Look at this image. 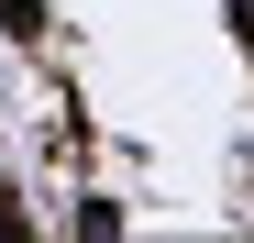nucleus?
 <instances>
[{"label":"nucleus","instance_id":"f257e3e1","mask_svg":"<svg viewBox=\"0 0 254 243\" xmlns=\"http://www.w3.org/2000/svg\"><path fill=\"white\" fill-rule=\"evenodd\" d=\"M0 22H11V33H45V0H0Z\"/></svg>","mask_w":254,"mask_h":243},{"label":"nucleus","instance_id":"f03ea898","mask_svg":"<svg viewBox=\"0 0 254 243\" xmlns=\"http://www.w3.org/2000/svg\"><path fill=\"white\" fill-rule=\"evenodd\" d=\"M232 22H243V45H254V0H232Z\"/></svg>","mask_w":254,"mask_h":243}]
</instances>
